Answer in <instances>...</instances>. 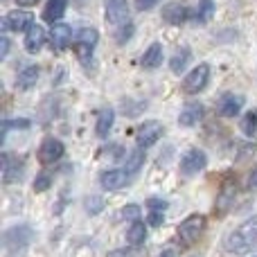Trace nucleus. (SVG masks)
Here are the masks:
<instances>
[{"instance_id": "1", "label": "nucleus", "mask_w": 257, "mask_h": 257, "mask_svg": "<svg viewBox=\"0 0 257 257\" xmlns=\"http://www.w3.org/2000/svg\"><path fill=\"white\" fill-rule=\"evenodd\" d=\"M223 246H226L228 253H248L250 248L257 246V214L250 219H246L244 223H239V228L230 232V235L223 239Z\"/></svg>"}, {"instance_id": "2", "label": "nucleus", "mask_w": 257, "mask_h": 257, "mask_svg": "<svg viewBox=\"0 0 257 257\" xmlns=\"http://www.w3.org/2000/svg\"><path fill=\"white\" fill-rule=\"evenodd\" d=\"M205 226H208V219L205 214H190L185 217L181 223H178V230H176V237L185 248L194 246L196 241L201 239V235L205 232Z\"/></svg>"}, {"instance_id": "3", "label": "nucleus", "mask_w": 257, "mask_h": 257, "mask_svg": "<svg viewBox=\"0 0 257 257\" xmlns=\"http://www.w3.org/2000/svg\"><path fill=\"white\" fill-rule=\"evenodd\" d=\"M97 41H99V34H97L95 27H81V30H77V34H75V54L81 63H88L90 59H93Z\"/></svg>"}, {"instance_id": "4", "label": "nucleus", "mask_w": 257, "mask_h": 257, "mask_svg": "<svg viewBox=\"0 0 257 257\" xmlns=\"http://www.w3.org/2000/svg\"><path fill=\"white\" fill-rule=\"evenodd\" d=\"M237 192H239V181H237L235 174H228V176L221 181V187H219L217 201H214V210H217L219 214H226L228 210L235 205Z\"/></svg>"}, {"instance_id": "5", "label": "nucleus", "mask_w": 257, "mask_h": 257, "mask_svg": "<svg viewBox=\"0 0 257 257\" xmlns=\"http://www.w3.org/2000/svg\"><path fill=\"white\" fill-rule=\"evenodd\" d=\"M210 81V66L208 63H199L196 68H192L183 79V93L185 95H199L201 90H205Z\"/></svg>"}, {"instance_id": "6", "label": "nucleus", "mask_w": 257, "mask_h": 257, "mask_svg": "<svg viewBox=\"0 0 257 257\" xmlns=\"http://www.w3.org/2000/svg\"><path fill=\"white\" fill-rule=\"evenodd\" d=\"M163 133H165V128L158 120H149V122H145V124H140L136 131L138 149H149V147H154L156 142L163 138Z\"/></svg>"}, {"instance_id": "7", "label": "nucleus", "mask_w": 257, "mask_h": 257, "mask_svg": "<svg viewBox=\"0 0 257 257\" xmlns=\"http://www.w3.org/2000/svg\"><path fill=\"white\" fill-rule=\"evenodd\" d=\"M208 165V156L203 149H187L181 158V174L183 176H196L199 172H203Z\"/></svg>"}, {"instance_id": "8", "label": "nucleus", "mask_w": 257, "mask_h": 257, "mask_svg": "<svg viewBox=\"0 0 257 257\" xmlns=\"http://www.w3.org/2000/svg\"><path fill=\"white\" fill-rule=\"evenodd\" d=\"M104 12H106V23L113 27H122L131 23L128 21L131 12H128L126 0H104Z\"/></svg>"}, {"instance_id": "9", "label": "nucleus", "mask_w": 257, "mask_h": 257, "mask_svg": "<svg viewBox=\"0 0 257 257\" xmlns=\"http://www.w3.org/2000/svg\"><path fill=\"white\" fill-rule=\"evenodd\" d=\"M66 156V147H63L61 140L57 138H45L39 147V160L43 165H54Z\"/></svg>"}, {"instance_id": "10", "label": "nucleus", "mask_w": 257, "mask_h": 257, "mask_svg": "<svg viewBox=\"0 0 257 257\" xmlns=\"http://www.w3.org/2000/svg\"><path fill=\"white\" fill-rule=\"evenodd\" d=\"M30 237H32V232L27 226H14L12 230H7L5 232V250H7V255L16 253V250L23 253L27 241H30Z\"/></svg>"}, {"instance_id": "11", "label": "nucleus", "mask_w": 257, "mask_h": 257, "mask_svg": "<svg viewBox=\"0 0 257 257\" xmlns=\"http://www.w3.org/2000/svg\"><path fill=\"white\" fill-rule=\"evenodd\" d=\"M32 25H34L32 14L30 12H23V9L9 12L7 16L3 18V30L5 32H27Z\"/></svg>"}, {"instance_id": "12", "label": "nucleus", "mask_w": 257, "mask_h": 257, "mask_svg": "<svg viewBox=\"0 0 257 257\" xmlns=\"http://www.w3.org/2000/svg\"><path fill=\"white\" fill-rule=\"evenodd\" d=\"M190 7L185 3H167L163 7V21L169 23V25H183V23L190 18Z\"/></svg>"}, {"instance_id": "13", "label": "nucleus", "mask_w": 257, "mask_h": 257, "mask_svg": "<svg viewBox=\"0 0 257 257\" xmlns=\"http://www.w3.org/2000/svg\"><path fill=\"white\" fill-rule=\"evenodd\" d=\"M165 212H167V201L158 199V196H151L147 201V223L151 228H160L165 221Z\"/></svg>"}, {"instance_id": "14", "label": "nucleus", "mask_w": 257, "mask_h": 257, "mask_svg": "<svg viewBox=\"0 0 257 257\" xmlns=\"http://www.w3.org/2000/svg\"><path fill=\"white\" fill-rule=\"evenodd\" d=\"M126 181H128V174L124 169H106V172H102V176H99V185L106 192L122 190V187L126 185Z\"/></svg>"}, {"instance_id": "15", "label": "nucleus", "mask_w": 257, "mask_h": 257, "mask_svg": "<svg viewBox=\"0 0 257 257\" xmlns=\"http://www.w3.org/2000/svg\"><path fill=\"white\" fill-rule=\"evenodd\" d=\"M203 115H205V106L201 102H192V104H187L185 108L181 111V115H178V124L181 126H196L201 120H203Z\"/></svg>"}, {"instance_id": "16", "label": "nucleus", "mask_w": 257, "mask_h": 257, "mask_svg": "<svg viewBox=\"0 0 257 257\" xmlns=\"http://www.w3.org/2000/svg\"><path fill=\"white\" fill-rule=\"evenodd\" d=\"M45 39H48L45 27L43 25H32L30 30L25 32V41H23V45H25V50L30 54H34V52H39V50L45 45Z\"/></svg>"}, {"instance_id": "17", "label": "nucleus", "mask_w": 257, "mask_h": 257, "mask_svg": "<svg viewBox=\"0 0 257 257\" xmlns=\"http://www.w3.org/2000/svg\"><path fill=\"white\" fill-rule=\"evenodd\" d=\"M23 169H25V163H23V160L12 158L9 154H3V181L5 183L21 181Z\"/></svg>"}, {"instance_id": "18", "label": "nucleus", "mask_w": 257, "mask_h": 257, "mask_svg": "<svg viewBox=\"0 0 257 257\" xmlns=\"http://www.w3.org/2000/svg\"><path fill=\"white\" fill-rule=\"evenodd\" d=\"M50 41H52V48L54 50H66L68 45L72 43V27L70 25H63V23H57V25H52Z\"/></svg>"}, {"instance_id": "19", "label": "nucleus", "mask_w": 257, "mask_h": 257, "mask_svg": "<svg viewBox=\"0 0 257 257\" xmlns=\"http://www.w3.org/2000/svg\"><path fill=\"white\" fill-rule=\"evenodd\" d=\"M113 124H115V111H113L111 106L102 108V111L97 113V122H95V133H97V138H108V133H111Z\"/></svg>"}, {"instance_id": "20", "label": "nucleus", "mask_w": 257, "mask_h": 257, "mask_svg": "<svg viewBox=\"0 0 257 257\" xmlns=\"http://www.w3.org/2000/svg\"><path fill=\"white\" fill-rule=\"evenodd\" d=\"M140 63H142V68H145V70H156V68L163 63V45H160L158 41H156V43H151L149 48L145 50V54H142Z\"/></svg>"}, {"instance_id": "21", "label": "nucleus", "mask_w": 257, "mask_h": 257, "mask_svg": "<svg viewBox=\"0 0 257 257\" xmlns=\"http://www.w3.org/2000/svg\"><path fill=\"white\" fill-rule=\"evenodd\" d=\"M126 241H128V246H131V248H140V246H145V241H147V226H145V221L136 219V221L128 226Z\"/></svg>"}, {"instance_id": "22", "label": "nucleus", "mask_w": 257, "mask_h": 257, "mask_svg": "<svg viewBox=\"0 0 257 257\" xmlns=\"http://www.w3.org/2000/svg\"><path fill=\"white\" fill-rule=\"evenodd\" d=\"M66 7H68V0H48V5L43 9V21L57 25L63 18V14H66Z\"/></svg>"}, {"instance_id": "23", "label": "nucleus", "mask_w": 257, "mask_h": 257, "mask_svg": "<svg viewBox=\"0 0 257 257\" xmlns=\"http://www.w3.org/2000/svg\"><path fill=\"white\" fill-rule=\"evenodd\" d=\"M241 106H244V97L241 95H226L221 99V104H219V113L223 117H235V115H239Z\"/></svg>"}, {"instance_id": "24", "label": "nucleus", "mask_w": 257, "mask_h": 257, "mask_svg": "<svg viewBox=\"0 0 257 257\" xmlns=\"http://www.w3.org/2000/svg\"><path fill=\"white\" fill-rule=\"evenodd\" d=\"M39 77H41V68H39V66H25L21 72H18L16 86H18L21 90H30L32 86L39 81Z\"/></svg>"}, {"instance_id": "25", "label": "nucleus", "mask_w": 257, "mask_h": 257, "mask_svg": "<svg viewBox=\"0 0 257 257\" xmlns=\"http://www.w3.org/2000/svg\"><path fill=\"white\" fill-rule=\"evenodd\" d=\"M190 59H192V52H190V50H187V48L176 50V52H174V57L169 59V68H172V72H174V75H181V72L187 68V63H190Z\"/></svg>"}, {"instance_id": "26", "label": "nucleus", "mask_w": 257, "mask_h": 257, "mask_svg": "<svg viewBox=\"0 0 257 257\" xmlns=\"http://www.w3.org/2000/svg\"><path fill=\"white\" fill-rule=\"evenodd\" d=\"M145 165V149H133L131 154L126 156V163H124V172L131 176V174H136L138 169Z\"/></svg>"}, {"instance_id": "27", "label": "nucleus", "mask_w": 257, "mask_h": 257, "mask_svg": "<svg viewBox=\"0 0 257 257\" xmlns=\"http://www.w3.org/2000/svg\"><path fill=\"white\" fill-rule=\"evenodd\" d=\"M212 14H214L212 0H201L199 7H196V12H194V21L196 23H208L210 18H212Z\"/></svg>"}, {"instance_id": "28", "label": "nucleus", "mask_w": 257, "mask_h": 257, "mask_svg": "<svg viewBox=\"0 0 257 257\" xmlns=\"http://www.w3.org/2000/svg\"><path fill=\"white\" fill-rule=\"evenodd\" d=\"M241 131L246 136H255L257 133V111H248L241 117Z\"/></svg>"}, {"instance_id": "29", "label": "nucleus", "mask_w": 257, "mask_h": 257, "mask_svg": "<svg viewBox=\"0 0 257 257\" xmlns=\"http://www.w3.org/2000/svg\"><path fill=\"white\" fill-rule=\"evenodd\" d=\"M50 185H52V174L50 172H39L34 178V190L36 192H45L50 190Z\"/></svg>"}, {"instance_id": "30", "label": "nucleus", "mask_w": 257, "mask_h": 257, "mask_svg": "<svg viewBox=\"0 0 257 257\" xmlns=\"http://www.w3.org/2000/svg\"><path fill=\"white\" fill-rule=\"evenodd\" d=\"M133 36V23H126V25H122V27H117V32H115V41L120 45H124L128 39Z\"/></svg>"}, {"instance_id": "31", "label": "nucleus", "mask_w": 257, "mask_h": 257, "mask_svg": "<svg viewBox=\"0 0 257 257\" xmlns=\"http://www.w3.org/2000/svg\"><path fill=\"white\" fill-rule=\"evenodd\" d=\"M160 3H163V0H133L138 12H149V9H154L156 5H160Z\"/></svg>"}, {"instance_id": "32", "label": "nucleus", "mask_w": 257, "mask_h": 257, "mask_svg": "<svg viewBox=\"0 0 257 257\" xmlns=\"http://www.w3.org/2000/svg\"><path fill=\"white\" fill-rule=\"evenodd\" d=\"M9 54V39H7V34H3L0 36V59H5Z\"/></svg>"}, {"instance_id": "33", "label": "nucleus", "mask_w": 257, "mask_h": 257, "mask_svg": "<svg viewBox=\"0 0 257 257\" xmlns=\"http://www.w3.org/2000/svg\"><path fill=\"white\" fill-rule=\"evenodd\" d=\"M246 185H248V190H255L257 187V167H253L248 172V181H246Z\"/></svg>"}, {"instance_id": "34", "label": "nucleus", "mask_w": 257, "mask_h": 257, "mask_svg": "<svg viewBox=\"0 0 257 257\" xmlns=\"http://www.w3.org/2000/svg\"><path fill=\"white\" fill-rule=\"evenodd\" d=\"M122 214H124V217H136L138 214V205H126V208H122Z\"/></svg>"}, {"instance_id": "35", "label": "nucleus", "mask_w": 257, "mask_h": 257, "mask_svg": "<svg viewBox=\"0 0 257 257\" xmlns=\"http://www.w3.org/2000/svg\"><path fill=\"white\" fill-rule=\"evenodd\" d=\"M39 0H16L18 7H32V5H36Z\"/></svg>"}, {"instance_id": "36", "label": "nucleus", "mask_w": 257, "mask_h": 257, "mask_svg": "<svg viewBox=\"0 0 257 257\" xmlns=\"http://www.w3.org/2000/svg\"><path fill=\"white\" fill-rule=\"evenodd\" d=\"M158 257H176V253H174V250H163Z\"/></svg>"}, {"instance_id": "37", "label": "nucleus", "mask_w": 257, "mask_h": 257, "mask_svg": "<svg viewBox=\"0 0 257 257\" xmlns=\"http://www.w3.org/2000/svg\"><path fill=\"white\" fill-rule=\"evenodd\" d=\"M108 257H128V255L124 253V250H115V253H111Z\"/></svg>"}, {"instance_id": "38", "label": "nucleus", "mask_w": 257, "mask_h": 257, "mask_svg": "<svg viewBox=\"0 0 257 257\" xmlns=\"http://www.w3.org/2000/svg\"><path fill=\"white\" fill-rule=\"evenodd\" d=\"M253 257H257V255H253Z\"/></svg>"}]
</instances>
